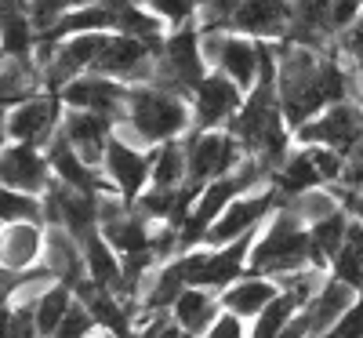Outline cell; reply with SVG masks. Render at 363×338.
I'll return each instance as SVG.
<instances>
[{
	"label": "cell",
	"mask_w": 363,
	"mask_h": 338,
	"mask_svg": "<svg viewBox=\"0 0 363 338\" xmlns=\"http://www.w3.org/2000/svg\"><path fill=\"white\" fill-rule=\"evenodd\" d=\"M193 131V102L186 95H174L157 84H135L128 113L116 124V135L135 146H164Z\"/></svg>",
	"instance_id": "1"
},
{
	"label": "cell",
	"mask_w": 363,
	"mask_h": 338,
	"mask_svg": "<svg viewBox=\"0 0 363 338\" xmlns=\"http://www.w3.org/2000/svg\"><path fill=\"white\" fill-rule=\"evenodd\" d=\"M277 87L291 131H298L306 120H313L327 106L323 91V51L280 40V66H277Z\"/></svg>",
	"instance_id": "2"
},
{
	"label": "cell",
	"mask_w": 363,
	"mask_h": 338,
	"mask_svg": "<svg viewBox=\"0 0 363 338\" xmlns=\"http://www.w3.org/2000/svg\"><path fill=\"white\" fill-rule=\"evenodd\" d=\"M309 266H316L313 262L309 226H306V219H301L294 207L284 204L277 214H272V222L262 229V236L255 240L251 273H262V276L280 280V276L298 273V269H309Z\"/></svg>",
	"instance_id": "3"
},
{
	"label": "cell",
	"mask_w": 363,
	"mask_h": 338,
	"mask_svg": "<svg viewBox=\"0 0 363 338\" xmlns=\"http://www.w3.org/2000/svg\"><path fill=\"white\" fill-rule=\"evenodd\" d=\"M211 73V62L203 55V33L200 26H178L164 37L160 58H157V87H167L174 95H186L193 102V91L200 87V80Z\"/></svg>",
	"instance_id": "4"
},
{
	"label": "cell",
	"mask_w": 363,
	"mask_h": 338,
	"mask_svg": "<svg viewBox=\"0 0 363 338\" xmlns=\"http://www.w3.org/2000/svg\"><path fill=\"white\" fill-rule=\"evenodd\" d=\"M255 229L247 236H240L225 248H211V251H189L182 255V276L189 288H211V291H225L229 284H236L240 276L251 269V251H255Z\"/></svg>",
	"instance_id": "5"
},
{
	"label": "cell",
	"mask_w": 363,
	"mask_h": 338,
	"mask_svg": "<svg viewBox=\"0 0 363 338\" xmlns=\"http://www.w3.org/2000/svg\"><path fill=\"white\" fill-rule=\"evenodd\" d=\"M359 138H363V99L330 102L294 131L298 146H327V149H338L342 157H349Z\"/></svg>",
	"instance_id": "6"
},
{
	"label": "cell",
	"mask_w": 363,
	"mask_h": 338,
	"mask_svg": "<svg viewBox=\"0 0 363 338\" xmlns=\"http://www.w3.org/2000/svg\"><path fill=\"white\" fill-rule=\"evenodd\" d=\"M186 157H189V182H215L229 171H236L247 160V149L229 128H215V131H189L186 138Z\"/></svg>",
	"instance_id": "7"
},
{
	"label": "cell",
	"mask_w": 363,
	"mask_h": 338,
	"mask_svg": "<svg viewBox=\"0 0 363 338\" xmlns=\"http://www.w3.org/2000/svg\"><path fill=\"white\" fill-rule=\"evenodd\" d=\"M66 120V102L58 91H40V95L26 99L8 109L4 116V142H29V146H48Z\"/></svg>",
	"instance_id": "8"
},
{
	"label": "cell",
	"mask_w": 363,
	"mask_h": 338,
	"mask_svg": "<svg viewBox=\"0 0 363 338\" xmlns=\"http://www.w3.org/2000/svg\"><path fill=\"white\" fill-rule=\"evenodd\" d=\"M160 48L149 44V40H138V37H128V33H109V40H106V48H102L91 73H102V77L124 80V84H153Z\"/></svg>",
	"instance_id": "9"
},
{
	"label": "cell",
	"mask_w": 363,
	"mask_h": 338,
	"mask_svg": "<svg viewBox=\"0 0 363 338\" xmlns=\"http://www.w3.org/2000/svg\"><path fill=\"white\" fill-rule=\"evenodd\" d=\"M247 91L236 80H229L225 73L211 70L200 87L193 91V128L196 131H215V128H229V120L244 109Z\"/></svg>",
	"instance_id": "10"
},
{
	"label": "cell",
	"mask_w": 363,
	"mask_h": 338,
	"mask_svg": "<svg viewBox=\"0 0 363 338\" xmlns=\"http://www.w3.org/2000/svg\"><path fill=\"white\" fill-rule=\"evenodd\" d=\"M131 87L124 80H113L102 73H84L73 84H66L58 91V99L66 102V109H87V113H102L109 116L113 124H120L128 113V99H131Z\"/></svg>",
	"instance_id": "11"
},
{
	"label": "cell",
	"mask_w": 363,
	"mask_h": 338,
	"mask_svg": "<svg viewBox=\"0 0 363 338\" xmlns=\"http://www.w3.org/2000/svg\"><path fill=\"white\" fill-rule=\"evenodd\" d=\"M277 200H280V190L272 186V182H269V186H258V190L244 193V197H236V200L222 211V219L211 226L207 244H211V248H225V244L247 236L251 229H258V226L265 222V214L277 207Z\"/></svg>",
	"instance_id": "12"
},
{
	"label": "cell",
	"mask_w": 363,
	"mask_h": 338,
	"mask_svg": "<svg viewBox=\"0 0 363 338\" xmlns=\"http://www.w3.org/2000/svg\"><path fill=\"white\" fill-rule=\"evenodd\" d=\"M102 175L113 182L120 193H124V200H138L149 190V178H153V153H145L142 146L120 138L113 131V138L106 146Z\"/></svg>",
	"instance_id": "13"
},
{
	"label": "cell",
	"mask_w": 363,
	"mask_h": 338,
	"mask_svg": "<svg viewBox=\"0 0 363 338\" xmlns=\"http://www.w3.org/2000/svg\"><path fill=\"white\" fill-rule=\"evenodd\" d=\"M4 186L8 190H22V193H48L51 190V160L40 146H29V142H4Z\"/></svg>",
	"instance_id": "14"
},
{
	"label": "cell",
	"mask_w": 363,
	"mask_h": 338,
	"mask_svg": "<svg viewBox=\"0 0 363 338\" xmlns=\"http://www.w3.org/2000/svg\"><path fill=\"white\" fill-rule=\"evenodd\" d=\"M294 26V11L287 0H244L236 8L229 29L255 40H287Z\"/></svg>",
	"instance_id": "15"
},
{
	"label": "cell",
	"mask_w": 363,
	"mask_h": 338,
	"mask_svg": "<svg viewBox=\"0 0 363 338\" xmlns=\"http://www.w3.org/2000/svg\"><path fill=\"white\" fill-rule=\"evenodd\" d=\"M116 124L102 113H87V109H66V120H62V135L77 146V153L91 164V168H102L106 160V146L113 138Z\"/></svg>",
	"instance_id": "16"
},
{
	"label": "cell",
	"mask_w": 363,
	"mask_h": 338,
	"mask_svg": "<svg viewBox=\"0 0 363 338\" xmlns=\"http://www.w3.org/2000/svg\"><path fill=\"white\" fill-rule=\"evenodd\" d=\"M280 284L272 280V276H262V273H247V276H240L236 284H229L225 291H222V310H233V313H240V317H258V313H265L272 302L280 298Z\"/></svg>",
	"instance_id": "17"
},
{
	"label": "cell",
	"mask_w": 363,
	"mask_h": 338,
	"mask_svg": "<svg viewBox=\"0 0 363 338\" xmlns=\"http://www.w3.org/2000/svg\"><path fill=\"white\" fill-rule=\"evenodd\" d=\"M44 266L55 273L58 284L80 288L84 273H87V258H84V244L66 233V229H48V248H44Z\"/></svg>",
	"instance_id": "18"
},
{
	"label": "cell",
	"mask_w": 363,
	"mask_h": 338,
	"mask_svg": "<svg viewBox=\"0 0 363 338\" xmlns=\"http://www.w3.org/2000/svg\"><path fill=\"white\" fill-rule=\"evenodd\" d=\"M48 248V233H40L37 222H8L4 226V244H0V258L4 269L26 273L29 266H37Z\"/></svg>",
	"instance_id": "19"
},
{
	"label": "cell",
	"mask_w": 363,
	"mask_h": 338,
	"mask_svg": "<svg viewBox=\"0 0 363 338\" xmlns=\"http://www.w3.org/2000/svg\"><path fill=\"white\" fill-rule=\"evenodd\" d=\"M356 305V288H349L345 280H323V288L316 291V298L306 305L313 317V338H323L330 327H335L349 310Z\"/></svg>",
	"instance_id": "20"
},
{
	"label": "cell",
	"mask_w": 363,
	"mask_h": 338,
	"mask_svg": "<svg viewBox=\"0 0 363 338\" xmlns=\"http://www.w3.org/2000/svg\"><path fill=\"white\" fill-rule=\"evenodd\" d=\"M171 313H174V324H182L186 331L203 338V331L222 313V295H215L211 288H186L178 295V302L171 305Z\"/></svg>",
	"instance_id": "21"
},
{
	"label": "cell",
	"mask_w": 363,
	"mask_h": 338,
	"mask_svg": "<svg viewBox=\"0 0 363 338\" xmlns=\"http://www.w3.org/2000/svg\"><path fill=\"white\" fill-rule=\"evenodd\" d=\"M84 258H87V280H95L99 288H109V291H124V262L116 258V248L99 233H91L84 240Z\"/></svg>",
	"instance_id": "22"
},
{
	"label": "cell",
	"mask_w": 363,
	"mask_h": 338,
	"mask_svg": "<svg viewBox=\"0 0 363 338\" xmlns=\"http://www.w3.org/2000/svg\"><path fill=\"white\" fill-rule=\"evenodd\" d=\"M272 186H277L284 197H301V193L323 186V178H320V171H316V164H313L306 146L291 149L287 157H284V164L272 171Z\"/></svg>",
	"instance_id": "23"
},
{
	"label": "cell",
	"mask_w": 363,
	"mask_h": 338,
	"mask_svg": "<svg viewBox=\"0 0 363 338\" xmlns=\"http://www.w3.org/2000/svg\"><path fill=\"white\" fill-rule=\"evenodd\" d=\"M0 84H4V91H0V95H4V109L48 91L37 58H4V80Z\"/></svg>",
	"instance_id": "24"
},
{
	"label": "cell",
	"mask_w": 363,
	"mask_h": 338,
	"mask_svg": "<svg viewBox=\"0 0 363 338\" xmlns=\"http://www.w3.org/2000/svg\"><path fill=\"white\" fill-rule=\"evenodd\" d=\"M189 182V157H186V142H164V146H153V178L149 186L157 190H178Z\"/></svg>",
	"instance_id": "25"
},
{
	"label": "cell",
	"mask_w": 363,
	"mask_h": 338,
	"mask_svg": "<svg viewBox=\"0 0 363 338\" xmlns=\"http://www.w3.org/2000/svg\"><path fill=\"white\" fill-rule=\"evenodd\" d=\"M330 269H335L338 280H345L349 288L363 291V219L349 222V233L342 240L338 255L330 258Z\"/></svg>",
	"instance_id": "26"
},
{
	"label": "cell",
	"mask_w": 363,
	"mask_h": 338,
	"mask_svg": "<svg viewBox=\"0 0 363 338\" xmlns=\"http://www.w3.org/2000/svg\"><path fill=\"white\" fill-rule=\"evenodd\" d=\"M73 291H77V288H69V284H51L44 295L33 298V313H37V331H40V338H51L58 327H62L66 313L73 310V302H77Z\"/></svg>",
	"instance_id": "27"
},
{
	"label": "cell",
	"mask_w": 363,
	"mask_h": 338,
	"mask_svg": "<svg viewBox=\"0 0 363 338\" xmlns=\"http://www.w3.org/2000/svg\"><path fill=\"white\" fill-rule=\"evenodd\" d=\"M349 214H345V207L342 211H335V214H327V219H320V222H313L309 226V236H313V262L316 266H323V262H330L338 255V248H342V240H345V233H349Z\"/></svg>",
	"instance_id": "28"
},
{
	"label": "cell",
	"mask_w": 363,
	"mask_h": 338,
	"mask_svg": "<svg viewBox=\"0 0 363 338\" xmlns=\"http://www.w3.org/2000/svg\"><path fill=\"white\" fill-rule=\"evenodd\" d=\"M186 288H189V284H186V276H182V266H178V262L160 266V269H157V276H153V284L145 288V310L164 313L167 305H174V302H178V295L186 291Z\"/></svg>",
	"instance_id": "29"
},
{
	"label": "cell",
	"mask_w": 363,
	"mask_h": 338,
	"mask_svg": "<svg viewBox=\"0 0 363 338\" xmlns=\"http://www.w3.org/2000/svg\"><path fill=\"white\" fill-rule=\"evenodd\" d=\"M0 214L8 222H44V200L37 193H22V190H8L4 186V204H0Z\"/></svg>",
	"instance_id": "30"
},
{
	"label": "cell",
	"mask_w": 363,
	"mask_h": 338,
	"mask_svg": "<svg viewBox=\"0 0 363 338\" xmlns=\"http://www.w3.org/2000/svg\"><path fill=\"white\" fill-rule=\"evenodd\" d=\"M95 324H99V320L91 317V310L77 298V302H73V310H69V313H66V320H62V327H58L51 338H91Z\"/></svg>",
	"instance_id": "31"
},
{
	"label": "cell",
	"mask_w": 363,
	"mask_h": 338,
	"mask_svg": "<svg viewBox=\"0 0 363 338\" xmlns=\"http://www.w3.org/2000/svg\"><path fill=\"white\" fill-rule=\"evenodd\" d=\"M203 338H251V334L244 331V317L233 313V310H222L218 320L203 331Z\"/></svg>",
	"instance_id": "32"
},
{
	"label": "cell",
	"mask_w": 363,
	"mask_h": 338,
	"mask_svg": "<svg viewBox=\"0 0 363 338\" xmlns=\"http://www.w3.org/2000/svg\"><path fill=\"white\" fill-rule=\"evenodd\" d=\"M359 15H363V0H335L330 4V29H335V37H342Z\"/></svg>",
	"instance_id": "33"
},
{
	"label": "cell",
	"mask_w": 363,
	"mask_h": 338,
	"mask_svg": "<svg viewBox=\"0 0 363 338\" xmlns=\"http://www.w3.org/2000/svg\"><path fill=\"white\" fill-rule=\"evenodd\" d=\"M342 190H356V193H363V138L356 142V149H352L349 157H345Z\"/></svg>",
	"instance_id": "34"
},
{
	"label": "cell",
	"mask_w": 363,
	"mask_h": 338,
	"mask_svg": "<svg viewBox=\"0 0 363 338\" xmlns=\"http://www.w3.org/2000/svg\"><path fill=\"white\" fill-rule=\"evenodd\" d=\"M153 338H200V334H193V331H186L182 324H164Z\"/></svg>",
	"instance_id": "35"
},
{
	"label": "cell",
	"mask_w": 363,
	"mask_h": 338,
	"mask_svg": "<svg viewBox=\"0 0 363 338\" xmlns=\"http://www.w3.org/2000/svg\"><path fill=\"white\" fill-rule=\"evenodd\" d=\"M106 338H116V334H109V331H106Z\"/></svg>",
	"instance_id": "36"
}]
</instances>
